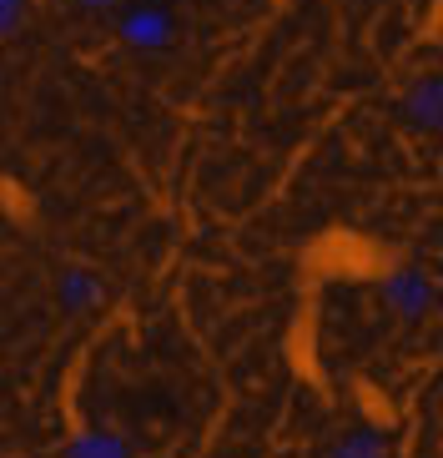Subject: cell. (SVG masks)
Returning <instances> with one entry per match:
<instances>
[{
    "instance_id": "obj_4",
    "label": "cell",
    "mask_w": 443,
    "mask_h": 458,
    "mask_svg": "<svg viewBox=\"0 0 443 458\" xmlns=\"http://www.w3.org/2000/svg\"><path fill=\"white\" fill-rule=\"evenodd\" d=\"M333 458H378V444H373V438H353V444L337 448Z\"/></svg>"
},
{
    "instance_id": "obj_6",
    "label": "cell",
    "mask_w": 443,
    "mask_h": 458,
    "mask_svg": "<svg viewBox=\"0 0 443 458\" xmlns=\"http://www.w3.org/2000/svg\"><path fill=\"white\" fill-rule=\"evenodd\" d=\"M86 5H111V0H86Z\"/></svg>"
},
{
    "instance_id": "obj_1",
    "label": "cell",
    "mask_w": 443,
    "mask_h": 458,
    "mask_svg": "<svg viewBox=\"0 0 443 458\" xmlns=\"http://www.w3.org/2000/svg\"><path fill=\"white\" fill-rule=\"evenodd\" d=\"M408 111H413L418 126H433V131H443V81H423L413 91V101H408Z\"/></svg>"
},
{
    "instance_id": "obj_5",
    "label": "cell",
    "mask_w": 443,
    "mask_h": 458,
    "mask_svg": "<svg viewBox=\"0 0 443 458\" xmlns=\"http://www.w3.org/2000/svg\"><path fill=\"white\" fill-rule=\"evenodd\" d=\"M15 21H21V0H0V36L15 30Z\"/></svg>"
},
{
    "instance_id": "obj_2",
    "label": "cell",
    "mask_w": 443,
    "mask_h": 458,
    "mask_svg": "<svg viewBox=\"0 0 443 458\" xmlns=\"http://www.w3.org/2000/svg\"><path fill=\"white\" fill-rule=\"evenodd\" d=\"M393 297H398V308L418 312L423 302H429V287H423V283H413V277H403V283H393Z\"/></svg>"
},
{
    "instance_id": "obj_3",
    "label": "cell",
    "mask_w": 443,
    "mask_h": 458,
    "mask_svg": "<svg viewBox=\"0 0 443 458\" xmlns=\"http://www.w3.org/2000/svg\"><path fill=\"white\" fill-rule=\"evenodd\" d=\"M71 458H121V448L111 444V438H86V444H81Z\"/></svg>"
}]
</instances>
